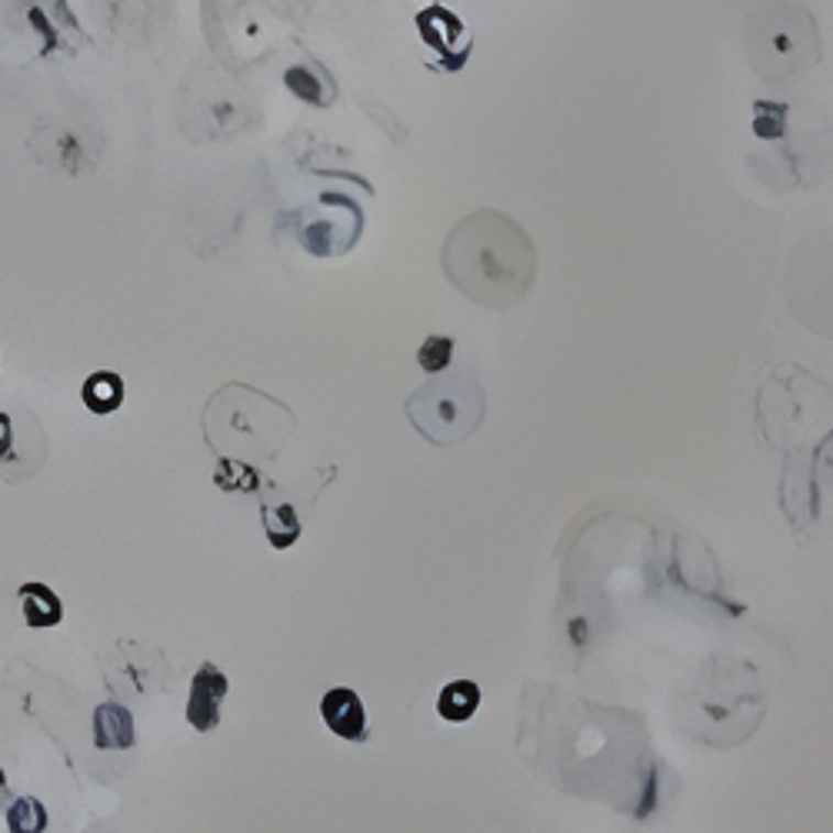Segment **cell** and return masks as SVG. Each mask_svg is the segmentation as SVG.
Here are the masks:
<instances>
[{
    "mask_svg": "<svg viewBox=\"0 0 833 833\" xmlns=\"http://www.w3.org/2000/svg\"><path fill=\"white\" fill-rule=\"evenodd\" d=\"M227 697V677L213 664H200L187 693V721L194 731L207 734L220 724V700Z\"/></svg>",
    "mask_w": 833,
    "mask_h": 833,
    "instance_id": "1",
    "label": "cell"
},
{
    "mask_svg": "<svg viewBox=\"0 0 833 833\" xmlns=\"http://www.w3.org/2000/svg\"><path fill=\"white\" fill-rule=\"evenodd\" d=\"M320 717L324 724L343 737V741H364L368 737V713H364V703L361 697H357L353 690L347 687H333L324 693L320 700Z\"/></svg>",
    "mask_w": 833,
    "mask_h": 833,
    "instance_id": "2",
    "label": "cell"
},
{
    "mask_svg": "<svg viewBox=\"0 0 833 833\" xmlns=\"http://www.w3.org/2000/svg\"><path fill=\"white\" fill-rule=\"evenodd\" d=\"M138 744L134 717L121 703H100L94 710V747L97 750H131Z\"/></svg>",
    "mask_w": 833,
    "mask_h": 833,
    "instance_id": "3",
    "label": "cell"
},
{
    "mask_svg": "<svg viewBox=\"0 0 833 833\" xmlns=\"http://www.w3.org/2000/svg\"><path fill=\"white\" fill-rule=\"evenodd\" d=\"M18 593H21V604H24L28 627L47 631V627H57L64 621V604L47 583H24Z\"/></svg>",
    "mask_w": 833,
    "mask_h": 833,
    "instance_id": "4",
    "label": "cell"
},
{
    "mask_svg": "<svg viewBox=\"0 0 833 833\" xmlns=\"http://www.w3.org/2000/svg\"><path fill=\"white\" fill-rule=\"evenodd\" d=\"M481 706V687L473 680H453L440 690L437 697V713L447 724H463L470 721Z\"/></svg>",
    "mask_w": 833,
    "mask_h": 833,
    "instance_id": "5",
    "label": "cell"
},
{
    "mask_svg": "<svg viewBox=\"0 0 833 833\" xmlns=\"http://www.w3.org/2000/svg\"><path fill=\"white\" fill-rule=\"evenodd\" d=\"M80 397H84L90 414H113L124 401V381L117 377L113 371H97L84 381Z\"/></svg>",
    "mask_w": 833,
    "mask_h": 833,
    "instance_id": "6",
    "label": "cell"
},
{
    "mask_svg": "<svg viewBox=\"0 0 833 833\" xmlns=\"http://www.w3.org/2000/svg\"><path fill=\"white\" fill-rule=\"evenodd\" d=\"M8 830L11 833H44L47 830V810L37 797H18L8 807Z\"/></svg>",
    "mask_w": 833,
    "mask_h": 833,
    "instance_id": "7",
    "label": "cell"
},
{
    "mask_svg": "<svg viewBox=\"0 0 833 833\" xmlns=\"http://www.w3.org/2000/svg\"><path fill=\"white\" fill-rule=\"evenodd\" d=\"M450 353H453V340L447 337H430L420 347V368L424 371H443L450 364Z\"/></svg>",
    "mask_w": 833,
    "mask_h": 833,
    "instance_id": "8",
    "label": "cell"
},
{
    "mask_svg": "<svg viewBox=\"0 0 833 833\" xmlns=\"http://www.w3.org/2000/svg\"><path fill=\"white\" fill-rule=\"evenodd\" d=\"M11 417L8 414H0V457H4L8 450H11Z\"/></svg>",
    "mask_w": 833,
    "mask_h": 833,
    "instance_id": "9",
    "label": "cell"
},
{
    "mask_svg": "<svg viewBox=\"0 0 833 833\" xmlns=\"http://www.w3.org/2000/svg\"><path fill=\"white\" fill-rule=\"evenodd\" d=\"M4 783H8V774H4V767H0V790H4Z\"/></svg>",
    "mask_w": 833,
    "mask_h": 833,
    "instance_id": "10",
    "label": "cell"
}]
</instances>
